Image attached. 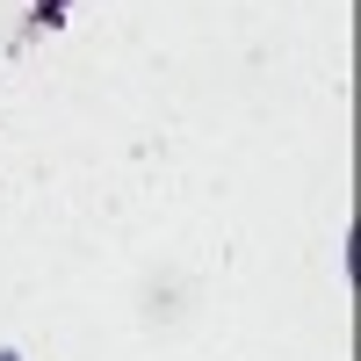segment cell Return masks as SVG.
I'll use <instances>...</instances> for the list:
<instances>
[{
	"mask_svg": "<svg viewBox=\"0 0 361 361\" xmlns=\"http://www.w3.org/2000/svg\"><path fill=\"white\" fill-rule=\"evenodd\" d=\"M0 361H22V354H0Z\"/></svg>",
	"mask_w": 361,
	"mask_h": 361,
	"instance_id": "6da1fadb",
	"label": "cell"
}]
</instances>
